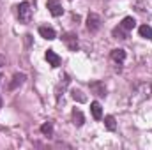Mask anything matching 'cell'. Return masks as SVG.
<instances>
[{"label": "cell", "mask_w": 152, "mask_h": 150, "mask_svg": "<svg viewBox=\"0 0 152 150\" xmlns=\"http://www.w3.org/2000/svg\"><path fill=\"white\" fill-rule=\"evenodd\" d=\"M151 92H152V85L151 83H138V85L133 88V92H131V99H129V103H131L133 106H136V104L143 103L145 99H149V97H151Z\"/></svg>", "instance_id": "obj_1"}, {"label": "cell", "mask_w": 152, "mask_h": 150, "mask_svg": "<svg viewBox=\"0 0 152 150\" xmlns=\"http://www.w3.org/2000/svg\"><path fill=\"white\" fill-rule=\"evenodd\" d=\"M16 9H18L16 14H18L20 23H25V25L30 23V18H32V5H30L28 2H21Z\"/></svg>", "instance_id": "obj_2"}, {"label": "cell", "mask_w": 152, "mask_h": 150, "mask_svg": "<svg viewBox=\"0 0 152 150\" xmlns=\"http://www.w3.org/2000/svg\"><path fill=\"white\" fill-rule=\"evenodd\" d=\"M101 16L99 14H96V12H90L88 16H87V28H88V32H97L99 28H101Z\"/></svg>", "instance_id": "obj_3"}, {"label": "cell", "mask_w": 152, "mask_h": 150, "mask_svg": "<svg viewBox=\"0 0 152 150\" xmlns=\"http://www.w3.org/2000/svg\"><path fill=\"white\" fill-rule=\"evenodd\" d=\"M46 7H48L50 14L55 16V18H58V16L64 14V7H62L60 0H46Z\"/></svg>", "instance_id": "obj_4"}, {"label": "cell", "mask_w": 152, "mask_h": 150, "mask_svg": "<svg viewBox=\"0 0 152 150\" xmlns=\"http://www.w3.org/2000/svg\"><path fill=\"white\" fill-rule=\"evenodd\" d=\"M64 42H66V46L71 50V51H76L78 50V37H76V34L73 32H67V34H64Z\"/></svg>", "instance_id": "obj_5"}, {"label": "cell", "mask_w": 152, "mask_h": 150, "mask_svg": "<svg viewBox=\"0 0 152 150\" xmlns=\"http://www.w3.org/2000/svg\"><path fill=\"white\" fill-rule=\"evenodd\" d=\"M39 36L42 39H46V41H53V39L57 37V32H55V28L42 25V27H39Z\"/></svg>", "instance_id": "obj_6"}, {"label": "cell", "mask_w": 152, "mask_h": 150, "mask_svg": "<svg viewBox=\"0 0 152 150\" xmlns=\"http://www.w3.org/2000/svg\"><path fill=\"white\" fill-rule=\"evenodd\" d=\"M90 90L96 95H99V97H106V87H104L103 81H92L90 83Z\"/></svg>", "instance_id": "obj_7"}, {"label": "cell", "mask_w": 152, "mask_h": 150, "mask_svg": "<svg viewBox=\"0 0 152 150\" xmlns=\"http://www.w3.org/2000/svg\"><path fill=\"white\" fill-rule=\"evenodd\" d=\"M25 79H27V76L23 74V73H16V74L12 76V81L9 83V90H16L18 87H21L25 83Z\"/></svg>", "instance_id": "obj_8"}, {"label": "cell", "mask_w": 152, "mask_h": 150, "mask_svg": "<svg viewBox=\"0 0 152 150\" xmlns=\"http://www.w3.org/2000/svg\"><path fill=\"white\" fill-rule=\"evenodd\" d=\"M44 57H46V60H48V64H50L51 67H58V66H60V62H62V60H60V57H58L53 50H48Z\"/></svg>", "instance_id": "obj_9"}, {"label": "cell", "mask_w": 152, "mask_h": 150, "mask_svg": "<svg viewBox=\"0 0 152 150\" xmlns=\"http://www.w3.org/2000/svg\"><path fill=\"white\" fill-rule=\"evenodd\" d=\"M110 57H112V60H113L117 66H122V64H124V60H126V51H124L122 48H117V50L112 51V55H110Z\"/></svg>", "instance_id": "obj_10"}, {"label": "cell", "mask_w": 152, "mask_h": 150, "mask_svg": "<svg viewBox=\"0 0 152 150\" xmlns=\"http://www.w3.org/2000/svg\"><path fill=\"white\" fill-rule=\"evenodd\" d=\"M90 111H92V117H94L96 120H101V118H103V108H101V104H99L97 101L90 103Z\"/></svg>", "instance_id": "obj_11"}, {"label": "cell", "mask_w": 152, "mask_h": 150, "mask_svg": "<svg viewBox=\"0 0 152 150\" xmlns=\"http://www.w3.org/2000/svg\"><path fill=\"white\" fill-rule=\"evenodd\" d=\"M120 27H122V28H126V30L129 32V30H133V28L136 27V20H134L133 16H126V18L122 20V23H120Z\"/></svg>", "instance_id": "obj_12"}, {"label": "cell", "mask_w": 152, "mask_h": 150, "mask_svg": "<svg viewBox=\"0 0 152 150\" xmlns=\"http://www.w3.org/2000/svg\"><path fill=\"white\" fill-rule=\"evenodd\" d=\"M83 122H85L83 113L80 111V110H73V124H75L76 127H81V125H83Z\"/></svg>", "instance_id": "obj_13"}, {"label": "cell", "mask_w": 152, "mask_h": 150, "mask_svg": "<svg viewBox=\"0 0 152 150\" xmlns=\"http://www.w3.org/2000/svg\"><path fill=\"white\" fill-rule=\"evenodd\" d=\"M138 32H140V37H143V39H152V27L151 25H142L140 28H138Z\"/></svg>", "instance_id": "obj_14"}, {"label": "cell", "mask_w": 152, "mask_h": 150, "mask_svg": "<svg viewBox=\"0 0 152 150\" xmlns=\"http://www.w3.org/2000/svg\"><path fill=\"white\" fill-rule=\"evenodd\" d=\"M112 34H113L115 39H122V41H124V39H127V34H129V32L118 25V27H115V28H113V32H112Z\"/></svg>", "instance_id": "obj_15"}, {"label": "cell", "mask_w": 152, "mask_h": 150, "mask_svg": "<svg viewBox=\"0 0 152 150\" xmlns=\"http://www.w3.org/2000/svg\"><path fill=\"white\" fill-rule=\"evenodd\" d=\"M104 127H106L108 131H115V129H117V122H115V117H113V115L104 117Z\"/></svg>", "instance_id": "obj_16"}, {"label": "cell", "mask_w": 152, "mask_h": 150, "mask_svg": "<svg viewBox=\"0 0 152 150\" xmlns=\"http://www.w3.org/2000/svg\"><path fill=\"white\" fill-rule=\"evenodd\" d=\"M41 133H42L44 136H51V134H53V124H51V122H44V124L41 125Z\"/></svg>", "instance_id": "obj_17"}, {"label": "cell", "mask_w": 152, "mask_h": 150, "mask_svg": "<svg viewBox=\"0 0 152 150\" xmlns=\"http://www.w3.org/2000/svg\"><path fill=\"white\" fill-rule=\"evenodd\" d=\"M71 97H73L75 101H78V103H85V101H87V97L83 95V92L78 90V88H75V90L71 92Z\"/></svg>", "instance_id": "obj_18"}, {"label": "cell", "mask_w": 152, "mask_h": 150, "mask_svg": "<svg viewBox=\"0 0 152 150\" xmlns=\"http://www.w3.org/2000/svg\"><path fill=\"white\" fill-rule=\"evenodd\" d=\"M2 66H5V57L0 53V67H2Z\"/></svg>", "instance_id": "obj_19"}, {"label": "cell", "mask_w": 152, "mask_h": 150, "mask_svg": "<svg viewBox=\"0 0 152 150\" xmlns=\"http://www.w3.org/2000/svg\"><path fill=\"white\" fill-rule=\"evenodd\" d=\"M0 83H2V76H0Z\"/></svg>", "instance_id": "obj_20"}, {"label": "cell", "mask_w": 152, "mask_h": 150, "mask_svg": "<svg viewBox=\"0 0 152 150\" xmlns=\"http://www.w3.org/2000/svg\"><path fill=\"white\" fill-rule=\"evenodd\" d=\"M0 106H2V101H0Z\"/></svg>", "instance_id": "obj_21"}]
</instances>
